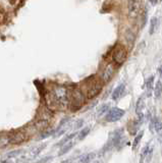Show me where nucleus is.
I'll return each instance as SVG.
<instances>
[{
    "instance_id": "aec40b11",
    "label": "nucleus",
    "mask_w": 162,
    "mask_h": 163,
    "mask_svg": "<svg viewBox=\"0 0 162 163\" xmlns=\"http://www.w3.org/2000/svg\"><path fill=\"white\" fill-rule=\"evenodd\" d=\"M94 157V154H87V155H83L82 158L80 159V162H88L90 161L92 158Z\"/></svg>"
},
{
    "instance_id": "6e6552de",
    "label": "nucleus",
    "mask_w": 162,
    "mask_h": 163,
    "mask_svg": "<svg viewBox=\"0 0 162 163\" xmlns=\"http://www.w3.org/2000/svg\"><path fill=\"white\" fill-rule=\"evenodd\" d=\"M113 73H114V65L112 63H108L107 65H106L105 69L103 70L102 76H101V79H102L103 84L109 83L110 80L112 79Z\"/></svg>"
},
{
    "instance_id": "2eb2a0df",
    "label": "nucleus",
    "mask_w": 162,
    "mask_h": 163,
    "mask_svg": "<svg viewBox=\"0 0 162 163\" xmlns=\"http://www.w3.org/2000/svg\"><path fill=\"white\" fill-rule=\"evenodd\" d=\"M24 153V150H16V151H12V152H9L8 154H6L5 156L7 158H14V157H20Z\"/></svg>"
},
{
    "instance_id": "39448f33",
    "label": "nucleus",
    "mask_w": 162,
    "mask_h": 163,
    "mask_svg": "<svg viewBox=\"0 0 162 163\" xmlns=\"http://www.w3.org/2000/svg\"><path fill=\"white\" fill-rule=\"evenodd\" d=\"M102 91V84L99 81L92 82L87 90V98L88 99H93L101 93Z\"/></svg>"
},
{
    "instance_id": "20e7f679",
    "label": "nucleus",
    "mask_w": 162,
    "mask_h": 163,
    "mask_svg": "<svg viewBox=\"0 0 162 163\" xmlns=\"http://www.w3.org/2000/svg\"><path fill=\"white\" fill-rule=\"evenodd\" d=\"M127 55V53L126 48H123V46H118L117 48H115V50H114L112 59H113V61L115 62L116 65H121L124 61H126Z\"/></svg>"
},
{
    "instance_id": "4be33fe9",
    "label": "nucleus",
    "mask_w": 162,
    "mask_h": 163,
    "mask_svg": "<svg viewBox=\"0 0 162 163\" xmlns=\"http://www.w3.org/2000/svg\"><path fill=\"white\" fill-rule=\"evenodd\" d=\"M151 3H152V5H155L157 3V0H151Z\"/></svg>"
},
{
    "instance_id": "412c9836",
    "label": "nucleus",
    "mask_w": 162,
    "mask_h": 163,
    "mask_svg": "<svg viewBox=\"0 0 162 163\" xmlns=\"http://www.w3.org/2000/svg\"><path fill=\"white\" fill-rule=\"evenodd\" d=\"M107 109H108V105H103V106H101V108L99 109L98 113H99V114H100V115H101V114H102V113H104L105 111L107 110Z\"/></svg>"
},
{
    "instance_id": "f3484780",
    "label": "nucleus",
    "mask_w": 162,
    "mask_h": 163,
    "mask_svg": "<svg viewBox=\"0 0 162 163\" xmlns=\"http://www.w3.org/2000/svg\"><path fill=\"white\" fill-rule=\"evenodd\" d=\"M143 135H144V132H141V133H140L139 135H137V136H136L135 141H134V144H132V148H134V149H136V148L138 147V145H139L140 141H141V139H142Z\"/></svg>"
},
{
    "instance_id": "f8f14e48",
    "label": "nucleus",
    "mask_w": 162,
    "mask_h": 163,
    "mask_svg": "<svg viewBox=\"0 0 162 163\" xmlns=\"http://www.w3.org/2000/svg\"><path fill=\"white\" fill-rule=\"evenodd\" d=\"M73 147V142H67L66 144H64V145H62V148L60 149L59 153H58V155H64L67 153L68 151H71V149Z\"/></svg>"
},
{
    "instance_id": "a211bd4d",
    "label": "nucleus",
    "mask_w": 162,
    "mask_h": 163,
    "mask_svg": "<svg viewBox=\"0 0 162 163\" xmlns=\"http://www.w3.org/2000/svg\"><path fill=\"white\" fill-rule=\"evenodd\" d=\"M153 84H154V77H150L148 81H147V83H146V87H147V90H148L149 92L150 91H152V89H153Z\"/></svg>"
},
{
    "instance_id": "4468645a",
    "label": "nucleus",
    "mask_w": 162,
    "mask_h": 163,
    "mask_svg": "<svg viewBox=\"0 0 162 163\" xmlns=\"http://www.w3.org/2000/svg\"><path fill=\"white\" fill-rule=\"evenodd\" d=\"M157 24H158V20L157 17H153L152 20H151V23H150V35L154 34V32L156 31V28H157Z\"/></svg>"
},
{
    "instance_id": "1a4fd4ad",
    "label": "nucleus",
    "mask_w": 162,
    "mask_h": 163,
    "mask_svg": "<svg viewBox=\"0 0 162 163\" xmlns=\"http://www.w3.org/2000/svg\"><path fill=\"white\" fill-rule=\"evenodd\" d=\"M144 108H145V101H144V99L140 98V99L138 100L137 104H136V112L138 113L139 119H141V120H142V118H143L142 111L144 110Z\"/></svg>"
},
{
    "instance_id": "9d476101",
    "label": "nucleus",
    "mask_w": 162,
    "mask_h": 163,
    "mask_svg": "<svg viewBox=\"0 0 162 163\" xmlns=\"http://www.w3.org/2000/svg\"><path fill=\"white\" fill-rule=\"evenodd\" d=\"M124 90H126V86H124L123 84L119 85V86L113 91V93H112V99H113V100L119 99V98L121 97V95L123 94Z\"/></svg>"
},
{
    "instance_id": "7ed1b4c3",
    "label": "nucleus",
    "mask_w": 162,
    "mask_h": 163,
    "mask_svg": "<svg viewBox=\"0 0 162 163\" xmlns=\"http://www.w3.org/2000/svg\"><path fill=\"white\" fill-rule=\"evenodd\" d=\"M142 9V0H128L127 14L131 18H137Z\"/></svg>"
},
{
    "instance_id": "6ab92c4d",
    "label": "nucleus",
    "mask_w": 162,
    "mask_h": 163,
    "mask_svg": "<svg viewBox=\"0 0 162 163\" xmlns=\"http://www.w3.org/2000/svg\"><path fill=\"white\" fill-rule=\"evenodd\" d=\"M75 136H76V134H71V135H68L67 137H65V138H64L63 140H62V141H60V142L58 143L57 145H58V146H62V145H64V144H66L67 142H69V141H71Z\"/></svg>"
},
{
    "instance_id": "9b49d317",
    "label": "nucleus",
    "mask_w": 162,
    "mask_h": 163,
    "mask_svg": "<svg viewBox=\"0 0 162 163\" xmlns=\"http://www.w3.org/2000/svg\"><path fill=\"white\" fill-rule=\"evenodd\" d=\"M152 128H155L156 132H160L162 129V122L157 119V118H154L153 121H151V125H150V129L152 131Z\"/></svg>"
},
{
    "instance_id": "ddd939ff",
    "label": "nucleus",
    "mask_w": 162,
    "mask_h": 163,
    "mask_svg": "<svg viewBox=\"0 0 162 163\" xmlns=\"http://www.w3.org/2000/svg\"><path fill=\"white\" fill-rule=\"evenodd\" d=\"M162 94V81H158L156 86H155V91H154V95L155 97H160V95Z\"/></svg>"
},
{
    "instance_id": "f257e3e1",
    "label": "nucleus",
    "mask_w": 162,
    "mask_h": 163,
    "mask_svg": "<svg viewBox=\"0 0 162 163\" xmlns=\"http://www.w3.org/2000/svg\"><path fill=\"white\" fill-rule=\"evenodd\" d=\"M71 94L64 86H57L53 89L50 100L58 108H65L69 104Z\"/></svg>"
},
{
    "instance_id": "dca6fc26",
    "label": "nucleus",
    "mask_w": 162,
    "mask_h": 163,
    "mask_svg": "<svg viewBox=\"0 0 162 163\" xmlns=\"http://www.w3.org/2000/svg\"><path fill=\"white\" fill-rule=\"evenodd\" d=\"M89 133H90V128H83L82 131L79 133L78 139L79 140H84L88 135H89Z\"/></svg>"
},
{
    "instance_id": "423d86ee",
    "label": "nucleus",
    "mask_w": 162,
    "mask_h": 163,
    "mask_svg": "<svg viewBox=\"0 0 162 163\" xmlns=\"http://www.w3.org/2000/svg\"><path fill=\"white\" fill-rule=\"evenodd\" d=\"M123 115H124V110L117 108V107H113L106 114V120L109 122H114L119 120Z\"/></svg>"
},
{
    "instance_id": "0eeeda50",
    "label": "nucleus",
    "mask_w": 162,
    "mask_h": 163,
    "mask_svg": "<svg viewBox=\"0 0 162 163\" xmlns=\"http://www.w3.org/2000/svg\"><path fill=\"white\" fill-rule=\"evenodd\" d=\"M25 141H27V137L21 132L13 133L8 137V142L12 145H20V144L25 142Z\"/></svg>"
},
{
    "instance_id": "5701e85b",
    "label": "nucleus",
    "mask_w": 162,
    "mask_h": 163,
    "mask_svg": "<svg viewBox=\"0 0 162 163\" xmlns=\"http://www.w3.org/2000/svg\"><path fill=\"white\" fill-rule=\"evenodd\" d=\"M159 72H160V76H161V77H162V65L159 68Z\"/></svg>"
},
{
    "instance_id": "f03ea898",
    "label": "nucleus",
    "mask_w": 162,
    "mask_h": 163,
    "mask_svg": "<svg viewBox=\"0 0 162 163\" xmlns=\"http://www.w3.org/2000/svg\"><path fill=\"white\" fill-rule=\"evenodd\" d=\"M85 101H86V97L83 94V92L79 90V89H75L71 93V99H69V103H71V107L72 111L79 110L81 107L84 105Z\"/></svg>"
}]
</instances>
